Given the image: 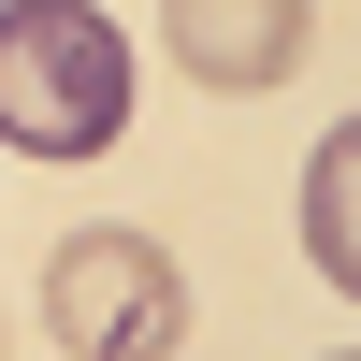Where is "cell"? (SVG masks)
<instances>
[{"mask_svg":"<svg viewBox=\"0 0 361 361\" xmlns=\"http://www.w3.org/2000/svg\"><path fill=\"white\" fill-rule=\"evenodd\" d=\"M130 130V44L102 0H0V145L15 159H102Z\"/></svg>","mask_w":361,"mask_h":361,"instance_id":"cell-1","label":"cell"},{"mask_svg":"<svg viewBox=\"0 0 361 361\" xmlns=\"http://www.w3.org/2000/svg\"><path fill=\"white\" fill-rule=\"evenodd\" d=\"M333 361H347V347H333Z\"/></svg>","mask_w":361,"mask_h":361,"instance_id":"cell-5","label":"cell"},{"mask_svg":"<svg viewBox=\"0 0 361 361\" xmlns=\"http://www.w3.org/2000/svg\"><path fill=\"white\" fill-rule=\"evenodd\" d=\"M159 29H173V73H188V87L260 102V87H289V73H304L318 0H159Z\"/></svg>","mask_w":361,"mask_h":361,"instance_id":"cell-3","label":"cell"},{"mask_svg":"<svg viewBox=\"0 0 361 361\" xmlns=\"http://www.w3.org/2000/svg\"><path fill=\"white\" fill-rule=\"evenodd\" d=\"M44 318H58L73 361H173L188 347V275L145 231H73L44 260Z\"/></svg>","mask_w":361,"mask_h":361,"instance_id":"cell-2","label":"cell"},{"mask_svg":"<svg viewBox=\"0 0 361 361\" xmlns=\"http://www.w3.org/2000/svg\"><path fill=\"white\" fill-rule=\"evenodd\" d=\"M347 188H361V130H333V145H318V159H304V246H318V275H361V231H347Z\"/></svg>","mask_w":361,"mask_h":361,"instance_id":"cell-4","label":"cell"}]
</instances>
